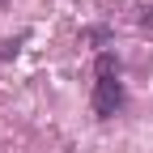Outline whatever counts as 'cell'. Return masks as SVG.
Masks as SVG:
<instances>
[{
    "mask_svg": "<svg viewBox=\"0 0 153 153\" xmlns=\"http://www.w3.org/2000/svg\"><path fill=\"white\" fill-rule=\"evenodd\" d=\"M0 9H9V0H0Z\"/></svg>",
    "mask_w": 153,
    "mask_h": 153,
    "instance_id": "obj_3",
    "label": "cell"
},
{
    "mask_svg": "<svg viewBox=\"0 0 153 153\" xmlns=\"http://www.w3.org/2000/svg\"><path fill=\"white\" fill-rule=\"evenodd\" d=\"M9 55H17V43H0V60H9Z\"/></svg>",
    "mask_w": 153,
    "mask_h": 153,
    "instance_id": "obj_2",
    "label": "cell"
},
{
    "mask_svg": "<svg viewBox=\"0 0 153 153\" xmlns=\"http://www.w3.org/2000/svg\"><path fill=\"white\" fill-rule=\"evenodd\" d=\"M94 76H98L94 81V115L98 119H115L123 111V102H128V89L119 81V60L111 51H102L98 64H94Z\"/></svg>",
    "mask_w": 153,
    "mask_h": 153,
    "instance_id": "obj_1",
    "label": "cell"
}]
</instances>
